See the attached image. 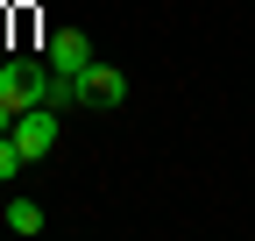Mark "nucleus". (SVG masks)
<instances>
[{"label":"nucleus","instance_id":"nucleus-1","mask_svg":"<svg viewBox=\"0 0 255 241\" xmlns=\"http://www.w3.org/2000/svg\"><path fill=\"white\" fill-rule=\"evenodd\" d=\"M0 100H7L14 114H21V107H43V100H50V64H36V57H7V64H0Z\"/></svg>","mask_w":255,"mask_h":241},{"label":"nucleus","instance_id":"nucleus-2","mask_svg":"<svg viewBox=\"0 0 255 241\" xmlns=\"http://www.w3.org/2000/svg\"><path fill=\"white\" fill-rule=\"evenodd\" d=\"M78 107H92V114H107V107H128V71H114V64H92L78 71Z\"/></svg>","mask_w":255,"mask_h":241},{"label":"nucleus","instance_id":"nucleus-3","mask_svg":"<svg viewBox=\"0 0 255 241\" xmlns=\"http://www.w3.org/2000/svg\"><path fill=\"white\" fill-rule=\"evenodd\" d=\"M7 135L21 142V156H28V163H43L50 149H57V107H21Z\"/></svg>","mask_w":255,"mask_h":241},{"label":"nucleus","instance_id":"nucleus-4","mask_svg":"<svg viewBox=\"0 0 255 241\" xmlns=\"http://www.w3.org/2000/svg\"><path fill=\"white\" fill-rule=\"evenodd\" d=\"M43 64H50L57 78H78V71L92 64V43H85V28H57V36H50V50H43Z\"/></svg>","mask_w":255,"mask_h":241},{"label":"nucleus","instance_id":"nucleus-5","mask_svg":"<svg viewBox=\"0 0 255 241\" xmlns=\"http://www.w3.org/2000/svg\"><path fill=\"white\" fill-rule=\"evenodd\" d=\"M0 220H7V234H43V206H36V199H7Z\"/></svg>","mask_w":255,"mask_h":241},{"label":"nucleus","instance_id":"nucleus-6","mask_svg":"<svg viewBox=\"0 0 255 241\" xmlns=\"http://www.w3.org/2000/svg\"><path fill=\"white\" fill-rule=\"evenodd\" d=\"M21 163H28V156H21V142H14V135H0V185H7V177H21Z\"/></svg>","mask_w":255,"mask_h":241},{"label":"nucleus","instance_id":"nucleus-7","mask_svg":"<svg viewBox=\"0 0 255 241\" xmlns=\"http://www.w3.org/2000/svg\"><path fill=\"white\" fill-rule=\"evenodd\" d=\"M7 128H14V107H7V100H0V135H7Z\"/></svg>","mask_w":255,"mask_h":241}]
</instances>
